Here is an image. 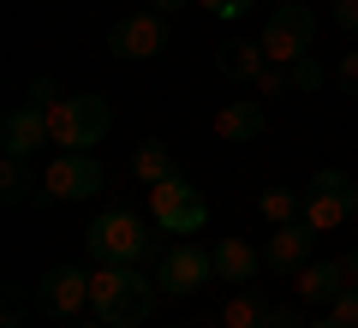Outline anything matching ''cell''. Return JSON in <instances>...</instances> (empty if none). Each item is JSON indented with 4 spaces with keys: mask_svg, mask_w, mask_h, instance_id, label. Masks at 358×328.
<instances>
[{
    "mask_svg": "<svg viewBox=\"0 0 358 328\" xmlns=\"http://www.w3.org/2000/svg\"><path fill=\"white\" fill-rule=\"evenodd\" d=\"M155 280L138 275V263H102L96 275H90V304H96V316H102L108 328H143L155 311Z\"/></svg>",
    "mask_w": 358,
    "mask_h": 328,
    "instance_id": "6da1fadb",
    "label": "cell"
},
{
    "mask_svg": "<svg viewBox=\"0 0 358 328\" xmlns=\"http://www.w3.org/2000/svg\"><path fill=\"white\" fill-rule=\"evenodd\" d=\"M150 245H155L150 221L131 215V209H102L96 221H90V233H84V251L96 257V263H143Z\"/></svg>",
    "mask_w": 358,
    "mask_h": 328,
    "instance_id": "7a4b0ae2",
    "label": "cell"
},
{
    "mask_svg": "<svg viewBox=\"0 0 358 328\" xmlns=\"http://www.w3.org/2000/svg\"><path fill=\"white\" fill-rule=\"evenodd\" d=\"M108 126H114V108H108L102 96H60L48 108V131L60 150H96V143L108 138Z\"/></svg>",
    "mask_w": 358,
    "mask_h": 328,
    "instance_id": "3957f363",
    "label": "cell"
},
{
    "mask_svg": "<svg viewBox=\"0 0 358 328\" xmlns=\"http://www.w3.org/2000/svg\"><path fill=\"white\" fill-rule=\"evenodd\" d=\"M102 162L90 150H60L48 162V173H42V191H36V209H48V203H84L102 191Z\"/></svg>",
    "mask_w": 358,
    "mask_h": 328,
    "instance_id": "277c9868",
    "label": "cell"
},
{
    "mask_svg": "<svg viewBox=\"0 0 358 328\" xmlns=\"http://www.w3.org/2000/svg\"><path fill=\"white\" fill-rule=\"evenodd\" d=\"M310 36H317V13H310L305 0H281L275 13H268V24H263V54L275 66H293V60H305L310 54Z\"/></svg>",
    "mask_w": 358,
    "mask_h": 328,
    "instance_id": "5b68a950",
    "label": "cell"
},
{
    "mask_svg": "<svg viewBox=\"0 0 358 328\" xmlns=\"http://www.w3.org/2000/svg\"><path fill=\"white\" fill-rule=\"evenodd\" d=\"M150 221L167 233V239H192V233L209 221V203L173 173V179H162V185H150Z\"/></svg>",
    "mask_w": 358,
    "mask_h": 328,
    "instance_id": "8992f818",
    "label": "cell"
},
{
    "mask_svg": "<svg viewBox=\"0 0 358 328\" xmlns=\"http://www.w3.org/2000/svg\"><path fill=\"white\" fill-rule=\"evenodd\" d=\"M84 304H90V275L84 269L60 263L36 280V316L42 322H72V316H84Z\"/></svg>",
    "mask_w": 358,
    "mask_h": 328,
    "instance_id": "52a82bcc",
    "label": "cell"
},
{
    "mask_svg": "<svg viewBox=\"0 0 358 328\" xmlns=\"http://www.w3.org/2000/svg\"><path fill=\"white\" fill-rule=\"evenodd\" d=\"M162 48H167V18L150 13V6H143V13H126L108 30V54H114V60H155Z\"/></svg>",
    "mask_w": 358,
    "mask_h": 328,
    "instance_id": "ba28073f",
    "label": "cell"
},
{
    "mask_svg": "<svg viewBox=\"0 0 358 328\" xmlns=\"http://www.w3.org/2000/svg\"><path fill=\"white\" fill-rule=\"evenodd\" d=\"M209 280H215V251H197V245H173L162 257V269H155V287L173 292V299H192Z\"/></svg>",
    "mask_w": 358,
    "mask_h": 328,
    "instance_id": "9c48e42d",
    "label": "cell"
},
{
    "mask_svg": "<svg viewBox=\"0 0 358 328\" xmlns=\"http://www.w3.org/2000/svg\"><path fill=\"white\" fill-rule=\"evenodd\" d=\"M42 143H54V131H48V108H36V101H24V108H13V114L0 120V150L6 155H36Z\"/></svg>",
    "mask_w": 358,
    "mask_h": 328,
    "instance_id": "30bf717a",
    "label": "cell"
},
{
    "mask_svg": "<svg viewBox=\"0 0 358 328\" xmlns=\"http://www.w3.org/2000/svg\"><path fill=\"white\" fill-rule=\"evenodd\" d=\"M310 245H317V233H310L305 221H287V227H275V239L263 245V269H275V275H299V269L310 263Z\"/></svg>",
    "mask_w": 358,
    "mask_h": 328,
    "instance_id": "8fae6325",
    "label": "cell"
},
{
    "mask_svg": "<svg viewBox=\"0 0 358 328\" xmlns=\"http://www.w3.org/2000/svg\"><path fill=\"white\" fill-rule=\"evenodd\" d=\"M209 66H215L227 84H257V72L268 66V54H263V42H251V36H227L209 54Z\"/></svg>",
    "mask_w": 358,
    "mask_h": 328,
    "instance_id": "7c38bea8",
    "label": "cell"
},
{
    "mask_svg": "<svg viewBox=\"0 0 358 328\" xmlns=\"http://www.w3.org/2000/svg\"><path fill=\"white\" fill-rule=\"evenodd\" d=\"M346 287H352V280H346L341 257H322V263H305V269H299V304H322V311H329Z\"/></svg>",
    "mask_w": 358,
    "mask_h": 328,
    "instance_id": "4fadbf2b",
    "label": "cell"
},
{
    "mask_svg": "<svg viewBox=\"0 0 358 328\" xmlns=\"http://www.w3.org/2000/svg\"><path fill=\"white\" fill-rule=\"evenodd\" d=\"M263 126H268L263 101H227V108L215 114V138L221 143H257V138H263Z\"/></svg>",
    "mask_w": 358,
    "mask_h": 328,
    "instance_id": "5bb4252c",
    "label": "cell"
},
{
    "mask_svg": "<svg viewBox=\"0 0 358 328\" xmlns=\"http://www.w3.org/2000/svg\"><path fill=\"white\" fill-rule=\"evenodd\" d=\"M341 221H352V191H317V185H305V227L310 233H334Z\"/></svg>",
    "mask_w": 358,
    "mask_h": 328,
    "instance_id": "9a60e30c",
    "label": "cell"
},
{
    "mask_svg": "<svg viewBox=\"0 0 358 328\" xmlns=\"http://www.w3.org/2000/svg\"><path fill=\"white\" fill-rule=\"evenodd\" d=\"M257 269H263V251H251L245 239H221L215 245V275L227 280V287H251Z\"/></svg>",
    "mask_w": 358,
    "mask_h": 328,
    "instance_id": "2e32d148",
    "label": "cell"
},
{
    "mask_svg": "<svg viewBox=\"0 0 358 328\" xmlns=\"http://www.w3.org/2000/svg\"><path fill=\"white\" fill-rule=\"evenodd\" d=\"M131 179H138V185H162V179H173V150H167L162 138H143L138 150H131Z\"/></svg>",
    "mask_w": 358,
    "mask_h": 328,
    "instance_id": "e0dca14e",
    "label": "cell"
},
{
    "mask_svg": "<svg viewBox=\"0 0 358 328\" xmlns=\"http://www.w3.org/2000/svg\"><path fill=\"white\" fill-rule=\"evenodd\" d=\"M268 311H275V304H268L257 287H239L227 304H221V328H263Z\"/></svg>",
    "mask_w": 358,
    "mask_h": 328,
    "instance_id": "ac0fdd59",
    "label": "cell"
},
{
    "mask_svg": "<svg viewBox=\"0 0 358 328\" xmlns=\"http://www.w3.org/2000/svg\"><path fill=\"white\" fill-rule=\"evenodd\" d=\"M30 197H36V173H30V162H24V155H6V162H0V203L18 209V203H30Z\"/></svg>",
    "mask_w": 358,
    "mask_h": 328,
    "instance_id": "d6986e66",
    "label": "cell"
},
{
    "mask_svg": "<svg viewBox=\"0 0 358 328\" xmlns=\"http://www.w3.org/2000/svg\"><path fill=\"white\" fill-rule=\"evenodd\" d=\"M257 209H263V221H275V227H287V221H305V197L287 185H268L263 197H257Z\"/></svg>",
    "mask_w": 358,
    "mask_h": 328,
    "instance_id": "ffe728a7",
    "label": "cell"
},
{
    "mask_svg": "<svg viewBox=\"0 0 358 328\" xmlns=\"http://www.w3.org/2000/svg\"><path fill=\"white\" fill-rule=\"evenodd\" d=\"M287 72H293V90H299V96H310V90H322V60H310V54H305V60H293Z\"/></svg>",
    "mask_w": 358,
    "mask_h": 328,
    "instance_id": "44dd1931",
    "label": "cell"
},
{
    "mask_svg": "<svg viewBox=\"0 0 358 328\" xmlns=\"http://www.w3.org/2000/svg\"><path fill=\"white\" fill-rule=\"evenodd\" d=\"M287 90H293V72H287V66L268 60L263 72H257V96H287Z\"/></svg>",
    "mask_w": 358,
    "mask_h": 328,
    "instance_id": "7402d4cb",
    "label": "cell"
},
{
    "mask_svg": "<svg viewBox=\"0 0 358 328\" xmlns=\"http://www.w3.org/2000/svg\"><path fill=\"white\" fill-rule=\"evenodd\" d=\"M310 185H317V191H352L358 179H346L341 167H317V173H310Z\"/></svg>",
    "mask_w": 358,
    "mask_h": 328,
    "instance_id": "603a6c76",
    "label": "cell"
},
{
    "mask_svg": "<svg viewBox=\"0 0 358 328\" xmlns=\"http://www.w3.org/2000/svg\"><path fill=\"white\" fill-rule=\"evenodd\" d=\"M329 316H341V322H346V328H358V287H346V292H341V299H334V304H329Z\"/></svg>",
    "mask_w": 358,
    "mask_h": 328,
    "instance_id": "cb8c5ba5",
    "label": "cell"
},
{
    "mask_svg": "<svg viewBox=\"0 0 358 328\" xmlns=\"http://www.w3.org/2000/svg\"><path fill=\"white\" fill-rule=\"evenodd\" d=\"M334 30L341 36H358V0H334Z\"/></svg>",
    "mask_w": 358,
    "mask_h": 328,
    "instance_id": "d4e9b609",
    "label": "cell"
},
{
    "mask_svg": "<svg viewBox=\"0 0 358 328\" xmlns=\"http://www.w3.org/2000/svg\"><path fill=\"white\" fill-rule=\"evenodd\" d=\"M30 101H36V108H54V101H60V84H54V78H30V90H24Z\"/></svg>",
    "mask_w": 358,
    "mask_h": 328,
    "instance_id": "484cf974",
    "label": "cell"
},
{
    "mask_svg": "<svg viewBox=\"0 0 358 328\" xmlns=\"http://www.w3.org/2000/svg\"><path fill=\"white\" fill-rule=\"evenodd\" d=\"M334 78H341V90H346V96H358V48H346V60L334 66Z\"/></svg>",
    "mask_w": 358,
    "mask_h": 328,
    "instance_id": "4316f807",
    "label": "cell"
},
{
    "mask_svg": "<svg viewBox=\"0 0 358 328\" xmlns=\"http://www.w3.org/2000/svg\"><path fill=\"white\" fill-rule=\"evenodd\" d=\"M263 328H305V316H299V304H275Z\"/></svg>",
    "mask_w": 358,
    "mask_h": 328,
    "instance_id": "83f0119b",
    "label": "cell"
},
{
    "mask_svg": "<svg viewBox=\"0 0 358 328\" xmlns=\"http://www.w3.org/2000/svg\"><path fill=\"white\" fill-rule=\"evenodd\" d=\"M251 6H257V0H221V6H215V18H245Z\"/></svg>",
    "mask_w": 358,
    "mask_h": 328,
    "instance_id": "f1b7e54d",
    "label": "cell"
},
{
    "mask_svg": "<svg viewBox=\"0 0 358 328\" xmlns=\"http://www.w3.org/2000/svg\"><path fill=\"white\" fill-rule=\"evenodd\" d=\"M143 6H150V13H162V18H167V13H179V6H185V0H143Z\"/></svg>",
    "mask_w": 358,
    "mask_h": 328,
    "instance_id": "f546056e",
    "label": "cell"
},
{
    "mask_svg": "<svg viewBox=\"0 0 358 328\" xmlns=\"http://www.w3.org/2000/svg\"><path fill=\"white\" fill-rule=\"evenodd\" d=\"M341 269H346V280L358 287V251H346V257H341Z\"/></svg>",
    "mask_w": 358,
    "mask_h": 328,
    "instance_id": "4dcf8cb0",
    "label": "cell"
},
{
    "mask_svg": "<svg viewBox=\"0 0 358 328\" xmlns=\"http://www.w3.org/2000/svg\"><path fill=\"white\" fill-rule=\"evenodd\" d=\"M305 328H346V322H341V316H329V311H322L317 322H305Z\"/></svg>",
    "mask_w": 358,
    "mask_h": 328,
    "instance_id": "1f68e13d",
    "label": "cell"
},
{
    "mask_svg": "<svg viewBox=\"0 0 358 328\" xmlns=\"http://www.w3.org/2000/svg\"><path fill=\"white\" fill-rule=\"evenodd\" d=\"M6 328H24V322H18V304H13V316H6Z\"/></svg>",
    "mask_w": 358,
    "mask_h": 328,
    "instance_id": "d6a6232c",
    "label": "cell"
},
{
    "mask_svg": "<svg viewBox=\"0 0 358 328\" xmlns=\"http://www.w3.org/2000/svg\"><path fill=\"white\" fill-rule=\"evenodd\" d=\"M72 328H108V322H102V316H96V322H72Z\"/></svg>",
    "mask_w": 358,
    "mask_h": 328,
    "instance_id": "836d02e7",
    "label": "cell"
},
{
    "mask_svg": "<svg viewBox=\"0 0 358 328\" xmlns=\"http://www.w3.org/2000/svg\"><path fill=\"white\" fill-rule=\"evenodd\" d=\"M197 6H209V13H215V6H221V0H197Z\"/></svg>",
    "mask_w": 358,
    "mask_h": 328,
    "instance_id": "e575fe53",
    "label": "cell"
},
{
    "mask_svg": "<svg viewBox=\"0 0 358 328\" xmlns=\"http://www.w3.org/2000/svg\"><path fill=\"white\" fill-rule=\"evenodd\" d=\"M352 215H358V185H352Z\"/></svg>",
    "mask_w": 358,
    "mask_h": 328,
    "instance_id": "d590c367",
    "label": "cell"
},
{
    "mask_svg": "<svg viewBox=\"0 0 358 328\" xmlns=\"http://www.w3.org/2000/svg\"><path fill=\"white\" fill-rule=\"evenodd\" d=\"M42 328H66V322H42Z\"/></svg>",
    "mask_w": 358,
    "mask_h": 328,
    "instance_id": "8d00e7d4",
    "label": "cell"
},
{
    "mask_svg": "<svg viewBox=\"0 0 358 328\" xmlns=\"http://www.w3.org/2000/svg\"><path fill=\"white\" fill-rule=\"evenodd\" d=\"M167 328H179V322H167Z\"/></svg>",
    "mask_w": 358,
    "mask_h": 328,
    "instance_id": "74e56055",
    "label": "cell"
}]
</instances>
